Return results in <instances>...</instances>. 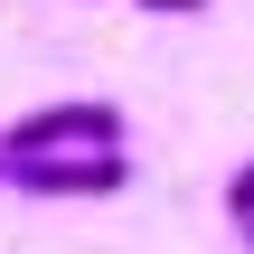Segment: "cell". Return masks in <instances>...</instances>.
<instances>
[{"instance_id": "obj_5", "label": "cell", "mask_w": 254, "mask_h": 254, "mask_svg": "<svg viewBox=\"0 0 254 254\" xmlns=\"http://www.w3.org/2000/svg\"><path fill=\"white\" fill-rule=\"evenodd\" d=\"M245 254H254V217H245Z\"/></svg>"}, {"instance_id": "obj_2", "label": "cell", "mask_w": 254, "mask_h": 254, "mask_svg": "<svg viewBox=\"0 0 254 254\" xmlns=\"http://www.w3.org/2000/svg\"><path fill=\"white\" fill-rule=\"evenodd\" d=\"M113 141H123L113 104H38L0 132V160H19V151H113Z\"/></svg>"}, {"instance_id": "obj_4", "label": "cell", "mask_w": 254, "mask_h": 254, "mask_svg": "<svg viewBox=\"0 0 254 254\" xmlns=\"http://www.w3.org/2000/svg\"><path fill=\"white\" fill-rule=\"evenodd\" d=\"M132 9H160V19H198L207 0H132Z\"/></svg>"}, {"instance_id": "obj_3", "label": "cell", "mask_w": 254, "mask_h": 254, "mask_svg": "<svg viewBox=\"0 0 254 254\" xmlns=\"http://www.w3.org/2000/svg\"><path fill=\"white\" fill-rule=\"evenodd\" d=\"M226 207H236V226H245V217H254V160H245V170H236V179H226Z\"/></svg>"}, {"instance_id": "obj_1", "label": "cell", "mask_w": 254, "mask_h": 254, "mask_svg": "<svg viewBox=\"0 0 254 254\" xmlns=\"http://www.w3.org/2000/svg\"><path fill=\"white\" fill-rule=\"evenodd\" d=\"M0 179L19 198H113V189H132V151L123 141L113 151H19V160H0Z\"/></svg>"}]
</instances>
